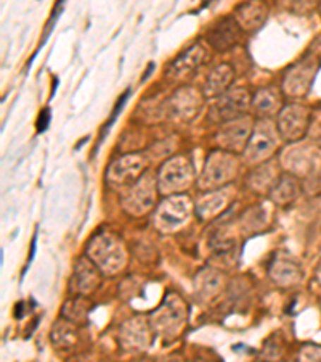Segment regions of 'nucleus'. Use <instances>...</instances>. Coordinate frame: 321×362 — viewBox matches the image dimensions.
Wrapping results in <instances>:
<instances>
[{
    "mask_svg": "<svg viewBox=\"0 0 321 362\" xmlns=\"http://www.w3.org/2000/svg\"><path fill=\"white\" fill-rule=\"evenodd\" d=\"M226 288L225 274L215 267H202L193 277V296L198 303L207 305L224 293Z\"/></svg>",
    "mask_w": 321,
    "mask_h": 362,
    "instance_id": "nucleus-21",
    "label": "nucleus"
},
{
    "mask_svg": "<svg viewBox=\"0 0 321 362\" xmlns=\"http://www.w3.org/2000/svg\"><path fill=\"white\" fill-rule=\"evenodd\" d=\"M241 165L243 160L239 158V155L220 148L209 151L206 160H204L201 173L198 174L196 187L201 192H209L233 185L239 176Z\"/></svg>",
    "mask_w": 321,
    "mask_h": 362,
    "instance_id": "nucleus-4",
    "label": "nucleus"
},
{
    "mask_svg": "<svg viewBox=\"0 0 321 362\" xmlns=\"http://www.w3.org/2000/svg\"><path fill=\"white\" fill-rule=\"evenodd\" d=\"M159 189H157L156 174L148 171L142 179L121 192V208L128 218L140 219L145 216L153 214L159 203Z\"/></svg>",
    "mask_w": 321,
    "mask_h": 362,
    "instance_id": "nucleus-8",
    "label": "nucleus"
},
{
    "mask_svg": "<svg viewBox=\"0 0 321 362\" xmlns=\"http://www.w3.org/2000/svg\"><path fill=\"white\" fill-rule=\"evenodd\" d=\"M281 176L283 168L279 165L278 158H273L250 169L246 179V185L255 195H270V192L275 189Z\"/></svg>",
    "mask_w": 321,
    "mask_h": 362,
    "instance_id": "nucleus-23",
    "label": "nucleus"
},
{
    "mask_svg": "<svg viewBox=\"0 0 321 362\" xmlns=\"http://www.w3.org/2000/svg\"><path fill=\"white\" fill-rule=\"evenodd\" d=\"M241 28L238 26L236 20L233 18V15L224 16L214 23V25L207 29L206 36V44L211 47L214 52L217 54H225V52H230L233 47H236L239 39H241Z\"/></svg>",
    "mask_w": 321,
    "mask_h": 362,
    "instance_id": "nucleus-20",
    "label": "nucleus"
},
{
    "mask_svg": "<svg viewBox=\"0 0 321 362\" xmlns=\"http://www.w3.org/2000/svg\"><path fill=\"white\" fill-rule=\"evenodd\" d=\"M302 194V180L293 176V174L283 173V176L279 177L275 189H273L270 192V195H268V200L278 208H286L291 206L296 200H299V197Z\"/></svg>",
    "mask_w": 321,
    "mask_h": 362,
    "instance_id": "nucleus-27",
    "label": "nucleus"
},
{
    "mask_svg": "<svg viewBox=\"0 0 321 362\" xmlns=\"http://www.w3.org/2000/svg\"><path fill=\"white\" fill-rule=\"evenodd\" d=\"M281 142L275 119H255L254 131L243 151L241 160L250 168L270 161L277 158V153L281 151Z\"/></svg>",
    "mask_w": 321,
    "mask_h": 362,
    "instance_id": "nucleus-6",
    "label": "nucleus"
},
{
    "mask_svg": "<svg viewBox=\"0 0 321 362\" xmlns=\"http://www.w3.org/2000/svg\"><path fill=\"white\" fill-rule=\"evenodd\" d=\"M313 121L312 108L305 103L291 102L277 116V127L281 140L286 144H297L305 140Z\"/></svg>",
    "mask_w": 321,
    "mask_h": 362,
    "instance_id": "nucleus-12",
    "label": "nucleus"
},
{
    "mask_svg": "<svg viewBox=\"0 0 321 362\" xmlns=\"http://www.w3.org/2000/svg\"><path fill=\"white\" fill-rule=\"evenodd\" d=\"M150 319L145 314H137L121 324L118 332L119 348L128 354H142L150 349L155 340Z\"/></svg>",
    "mask_w": 321,
    "mask_h": 362,
    "instance_id": "nucleus-14",
    "label": "nucleus"
},
{
    "mask_svg": "<svg viewBox=\"0 0 321 362\" xmlns=\"http://www.w3.org/2000/svg\"><path fill=\"white\" fill-rule=\"evenodd\" d=\"M250 105H253V93L246 87H233L225 95L214 100L209 108V119L219 126L225 124L250 115Z\"/></svg>",
    "mask_w": 321,
    "mask_h": 362,
    "instance_id": "nucleus-13",
    "label": "nucleus"
},
{
    "mask_svg": "<svg viewBox=\"0 0 321 362\" xmlns=\"http://www.w3.org/2000/svg\"><path fill=\"white\" fill-rule=\"evenodd\" d=\"M164 362H180L178 359H167V361H164Z\"/></svg>",
    "mask_w": 321,
    "mask_h": 362,
    "instance_id": "nucleus-34",
    "label": "nucleus"
},
{
    "mask_svg": "<svg viewBox=\"0 0 321 362\" xmlns=\"http://www.w3.org/2000/svg\"><path fill=\"white\" fill-rule=\"evenodd\" d=\"M303 194L308 197H318L321 195V166L313 171L310 176L302 180Z\"/></svg>",
    "mask_w": 321,
    "mask_h": 362,
    "instance_id": "nucleus-30",
    "label": "nucleus"
},
{
    "mask_svg": "<svg viewBox=\"0 0 321 362\" xmlns=\"http://www.w3.org/2000/svg\"><path fill=\"white\" fill-rule=\"evenodd\" d=\"M206 102L202 90L195 86H180L175 89L171 97L162 100V113L164 119L188 124L201 113Z\"/></svg>",
    "mask_w": 321,
    "mask_h": 362,
    "instance_id": "nucleus-11",
    "label": "nucleus"
},
{
    "mask_svg": "<svg viewBox=\"0 0 321 362\" xmlns=\"http://www.w3.org/2000/svg\"><path fill=\"white\" fill-rule=\"evenodd\" d=\"M275 206L270 200L268 203H259L254 206H249L246 211L239 216V227L244 233L249 235H257L264 233L272 227L273 223V208Z\"/></svg>",
    "mask_w": 321,
    "mask_h": 362,
    "instance_id": "nucleus-26",
    "label": "nucleus"
},
{
    "mask_svg": "<svg viewBox=\"0 0 321 362\" xmlns=\"http://www.w3.org/2000/svg\"><path fill=\"white\" fill-rule=\"evenodd\" d=\"M284 95L281 87L267 86L253 93L250 113L255 119H277L279 112L284 108Z\"/></svg>",
    "mask_w": 321,
    "mask_h": 362,
    "instance_id": "nucleus-22",
    "label": "nucleus"
},
{
    "mask_svg": "<svg viewBox=\"0 0 321 362\" xmlns=\"http://www.w3.org/2000/svg\"><path fill=\"white\" fill-rule=\"evenodd\" d=\"M92 308L93 305L89 298L73 295L63 303L60 317L74 325L83 327L87 324V319H89V314L92 313Z\"/></svg>",
    "mask_w": 321,
    "mask_h": 362,
    "instance_id": "nucleus-28",
    "label": "nucleus"
},
{
    "mask_svg": "<svg viewBox=\"0 0 321 362\" xmlns=\"http://www.w3.org/2000/svg\"><path fill=\"white\" fill-rule=\"evenodd\" d=\"M85 256L104 277H116L124 272L131 261V253L124 238L111 230H100L89 238Z\"/></svg>",
    "mask_w": 321,
    "mask_h": 362,
    "instance_id": "nucleus-1",
    "label": "nucleus"
},
{
    "mask_svg": "<svg viewBox=\"0 0 321 362\" xmlns=\"http://www.w3.org/2000/svg\"><path fill=\"white\" fill-rule=\"evenodd\" d=\"M103 277L100 269L87 256H83L74 262L71 277H69V291L71 295L89 298L102 287Z\"/></svg>",
    "mask_w": 321,
    "mask_h": 362,
    "instance_id": "nucleus-18",
    "label": "nucleus"
},
{
    "mask_svg": "<svg viewBox=\"0 0 321 362\" xmlns=\"http://www.w3.org/2000/svg\"><path fill=\"white\" fill-rule=\"evenodd\" d=\"M209 54L207 49L201 42L193 44L188 50L180 54L175 60L167 66L166 78L174 83L188 79L190 76L195 74L204 63L207 62Z\"/></svg>",
    "mask_w": 321,
    "mask_h": 362,
    "instance_id": "nucleus-19",
    "label": "nucleus"
},
{
    "mask_svg": "<svg viewBox=\"0 0 321 362\" xmlns=\"http://www.w3.org/2000/svg\"><path fill=\"white\" fill-rule=\"evenodd\" d=\"M236 202L235 185H226L217 190L201 192L195 200V216L201 223H211L220 218Z\"/></svg>",
    "mask_w": 321,
    "mask_h": 362,
    "instance_id": "nucleus-16",
    "label": "nucleus"
},
{
    "mask_svg": "<svg viewBox=\"0 0 321 362\" xmlns=\"http://www.w3.org/2000/svg\"><path fill=\"white\" fill-rule=\"evenodd\" d=\"M267 274L268 279L272 280V284L281 290L297 287V285H301L303 279L302 264L294 256L286 253V251H278V253H275V256L268 262Z\"/></svg>",
    "mask_w": 321,
    "mask_h": 362,
    "instance_id": "nucleus-17",
    "label": "nucleus"
},
{
    "mask_svg": "<svg viewBox=\"0 0 321 362\" xmlns=\"http://www.w3.org/2000/svg\"><path fill=\"white\" fill-rule=\"evenodd\" d=\"M148 151H127L109 163L104 180L109 189L124 192L150 171Z\"/></svg>",
    "mask_w": 321,
    "mask_h": 362,
    "instance_id": "nucleus-9",
    "label": "nucleus"
},
{
    "mask_svg": "<svg viewBox=\"0 0 321 362\" xmlns=\"http://www.w3.org/2000/svg\"><path fill=\"white\" fill-rule=\"evenodd\" d=\"M321 66V55L318 52H307L299 60L286 69L281 79V92L291 100H302L310 93L315 78Z\"/></svg>",
    "mask_w": 321,
    "mask_h": 362,
    "instance_id": "nucleus-7",
    "label": "nucleus"
},
{
    "mask_svg": "<svg viewBox=\"0 0 321 362\" xmlns=\"http://www.w3.org/2000/svg\"><path fill=\"white\" fill-rule=\"evenodd\" d=\"M235 76L236 71L230 63H219L217 66L211 69V73L207 74L206 81L202 86V93L206 97V100H217L219 97L225 95L226 92L233 89L235 84Z\"/></svg>",
    "mask_w": 321,
    "mask_h": 362,
    "instance_id": "nucleus-24",
    "label": "nucleus"
},
{
    "mask_svg": "<svg viewBox=\"0 0 321 362\" xmlns=\"http://www.w3.org/2000/svg\"><path fill=\"white\" fill-rule=\"evenodd\" d=\"M198 362H214V361H211V359H200Z\"/></svg>",
    "mask_w": 321,
    "mask_h": 362,
    "instance_id": "nucleus-33",
    "label": "nucleus"
},
{
    "mask_svg": "<svg viewBox=\"0 0 321 362\" xmlns=\"http://www.w3.org/2000/svg\"><path fill=\"white\" fill-rule=\"evenodd\" d=\"M159 195L172 197L186 194L198 182L196 168L188 155H172L161 163L156 173Z\"/></svg>",
    "mask_w": 321,
    "mask_h": 362,
    "instance_id": "nucleus-5",
    "label": "nucleus"
},
{
    "mask_svg": "<svg viewBox=\"0 0 321 362\" xmlns=\"http://www.w3.org/2000/svg\"><path fill=\"white\" fill-rule=\"evenodd\" d=\"M318 10H320V13H321V4L318 5Z\"/></svg>",
    "mask_w": 321,
    "mask_h": 362,
    "instance_id": "nucleus-35",
    "label": "nucleus"
},
{
    "mask_svg": "<svg viewBox=\"0 0 321 362\" xmlns=\"http://www.w3.org/2000/svg\"><path fill=\"white\" fill-rule=\"evenodd\" d=\"M155 335L164 341H174L183 335L188 327L190 306L177 291H167L161 305L148 314Z\"/></svg>",
    "mask_w": 321,
    "mask_h": 362,
    "instance_id": "nucleus-2",
    "label": "nucleus"
},
{
    "mask_svg": "<svg viewBox=\"0 0 321 362\" xmlns=\"http://www.w3.org/2000/svg\"><path fill=\"white\" fill-rule=\"evenodd\" d=\"M195 216V200L188 194L162 197L151 214V224L161 235H175L186 229Z\"/></svg>",
    "mask_w": 321,
    "mask_h": 362,
    "instance_id": "nucleus-3",
    "label": "nucleus"
},
{
    "mask_svg": "<svg viewBox=\"0 0 321 362\" xmlns=\"http://www.w3.org/2000/svg\"><path fill=\"white\" fill-rule=\"evenodd\" d=\"M277 158L283 168V173L293 174L303 180L321 166V148L302 140V142L286 145Z\"/></svg>",
    "mask_w": 321,
    "mask_h": 362,
    "instance_id": "nucleus-10",
    "label": "nucleus"
},
{
    "mask_svg": "<svg viewBox=\"0 0 321 362\" xmlns=\"http://www.w3.org/2000/svg\"><path fill=\"white\" fill-rule=\"evenodd\" d=\"M79 329L80 327L60 317L50 332V340L55 348H71L79 340Z\"/></svg>",
    "mask_w": 321,
    "mask_h": 362,
    "instance_id": "nucleus-29",
    "label": "nucleus"
},
{
    "mask_svg": "<svg viewBox=\"0 0 321 362\" xmlns=\"http://www.w3.org/2000/svg\"><path fill=\"white\" fill-rule=\"evenodd\" d=\"M315 279H317V282L321 285V259L318 261L317 267H315Z\"/></svg>",
    "mask_w": 321,
    "mask_h": 362,
    "instance_id": "nucleus-31",
    "label": "nucleus"
},
{
    "mask_svg": "<svg viewBox=\"0 0 321 362\" xmlns=\"http://www.w3.org/2000/svg\"><path fill=\"white\" fill-rule=\"evenodd\" d=\"M268 13L270 10L264 2H243L235 8L233 18L244 34H254L265 25Z\"/></svg>",
    "mask_w": 321,
    "mask_h": 362,
    "instance_id": "nucleus-25",
    "label": "nucleus"
},
{
    "mask_svg": "<svg viewBox=\"0 0 321 362\" xmlns=\"http://www.w3.org/2000/svg\"><path fill=\"white\" fill-rule=\"evenodd\" d=\"M133 362H151L150 359H138V361H133Z\"/></svg>",
    "mask_w": 321,
    "mask_h": 362,
    "instance_id": "nucleus-32",
    "label": "nucleus"
},
{
    "mask_svg": "<svg viewBox=\"0 0 321 362\" xmlns=\"http://www.w3.org/2000/svg\"><path fill=\"white\" fill-rule=\"evenodd\" d=\"M254 126L255 118L253 115L225 122V124L219 126L214 136V142L217 144V148L241 156L249 142L250 134L254 131Z\"/></svg>",
    "mask_w": 321,
    "mask_h": 362,
    "instance_id": "nucleus-15",
    "label": "nucleus"
}]
</instances>
